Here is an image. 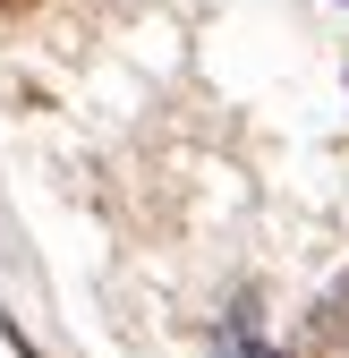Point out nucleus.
Wrapping results in <instances>:
<instances>
[{"mask_svg": "<svg viewBox=\"0 0 349 358\" xmlns=\"http://www.w3.org/2000/svg\"><path fill=\"white\" fill-rule=\"evenodd\" d=\"M0 9H26V0H0Z\"/></svg>", "mask_w": 349, "mask_h": 358, "instance_id": "1", "label": "nucleus"}]
</instances>
